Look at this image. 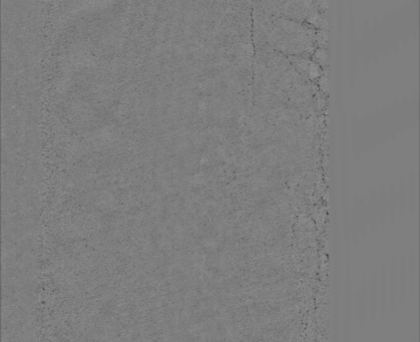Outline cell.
I'll use <instances>...</instances> for the list:
<instances>
[{"mask_svg": "<svg viewBox=\"0 0 420 342\" xmlns=\"http://www.w3.org/2000/svg\"><path fill=\"white\" fill-rule=\"evenodd\" d=\"M314 8V0H287L282 5L281 17L303 22Z\"/></svg>", "mask_w": 420, "mask_h": 342, "instance_id": "obj_1", "label": "cell"}, {"mask_svg": "<svg viewBox=\"0 0 420 342\" xmlns=\"http://www.w3.org/2000/svg\"><path fill=\"white\" fill-rule=\"evenodd\" d=\"M289 61L291 66H293V69L299 75L310 82L317 81L323 73V69L320 66L306 56L289 55Z\"/></svg>", "mask_w": 420, "mask_h": 342, "instance_id": "obj_2", "label": "cell"}, {"mask_svg": "<svg viewBox=\"0 0 420 342\" xmlns=\"http://www.w3.org/2000/svg\"><path fill=\"white\" fill-rule=\"evenodd\" d=\"M355 305L359 325L360 327H364L368 313V284L366 278H363L360 284Z\"/></svg>", "mask_w": 420, "mask_h": 342, "instance_id": "obj_3", "label": "cell"}, {"mask_svg": "<svg viewBox=\"0 0 420 342\" xmlns=\"http://www.w3.org/2000/svg\"><path fill=\"white\" fill-rule=\"evenodd\" d=\"M378 281L376 272L372 273L368 288V309L372 322H375L378 313Z\"/></svg>", "mask_w": 420, "mask_h": 342, "instance_id": "obj_4", "label": "cell"}, {"mask_svg": "<svg viewBox=\"0 0 420 342\" xmlns=\"http://www.w3.org/2000/svg\"><path fill=\"white\" fill-rule=\"evenodd\" d=\"M306 23L312 25L316 29H328L329 28V19L328 13L319 11L316 7L309 13L306 18Z\"/></svg>", "mask_w": 420, "mask_h": 342, "instance_id": "obj_5", "label": "cell"}, {"mask_svg": "<svg viewBox=\"0 0 420 342\" xmlns=\"http://www.w3.org/2000/svg\"><path fill=\"white\" fill-rule=\"evenodd\" d=\"M379 299H380V312L381 315L384 316L386 313V307H387V280H386V269L385 266H383L381 271V279L379 281Z\"/></svg>", "mask_w": 420, "mask_h": 342, "instance_id": "obj_6", "label": "cell"}, {"mask_svg": "<svg viewBox=\"0 0 420 342\" xmlns=\"http://www.w3.org/2000/svg\"><path fill=\"white\" fill-rule=\"evenodd\" d=\"M407 282V263L405 255H401L399 262V292H400V301L404 302L405 297V286Z\"/></svg>", "mask_w": 420, "mask_h": 342, "instance_id": "obj_7", "label": "cell"}, {"mask_svg": "<svg viewBox=\"0 0 420 342\" xmlns=\"http://www.w3.org/2000/svg\"><path fill=\"white\" fill-rule=\"evenodd\" d=\"M416 263H415V249L413 248L410 251V257L407 265V278L409 279L410 289L414 294L416 290Z\"/></svg>", "mask_w": 420, "mask_h": 342, "instance_id": "obj_8", "label": "cell"}, {"mask_svg": "<svg viewBox=\"0 0 420 342\" xmlns=\"http://www.w3.org/2000/svg\"><path fill=\"white\" fill-rule=\"evenodd\" d=\"M312 56V61L316 63L318 66H320L323 70L328 69L329 66V55L327 48L318 47L314 50Z\"/></svg>", "mask_w": 420, "mask_h": 342, "instance_id": "obj_9", "label": "cell"}, {"mask_svg": "<svg viewBox=\"0 0 420 342\" xmlns=\"http://www.w3.org/2000/svg\"><path fill=\"white\" fill-rule=\"evenodd\" d=\"M396 288H397V272H396V264L393 260L391 263V270H390V304L391 309L395 308V296H396Z\"/></svg>", "mask_w": 420, "mask_h": 342, "instance_id": "obj_10", "label": "cell"}, {"mask_svg": "<svg viewBox=\"0 0 420 342\" xmlns=\"http://www.w3.org/2000/svg\"><path fill=\"white\" fill-rule=\"evenodd\" d=\"M407 197H408V200H409L410 211L413 212L414 209H415V204H416V184H415L414 176L410 177V179H409Z\"/></svg>", "mask_w": 420, "mask_h": 342, "instance_id": "obj_11", "label": "cell"}, {"mask_svg": "<svg viewBox=\"0 0 420 342\" xmlns=\"http://www.w3.org/2000/svg\"><path fill=\"white\" fill-rule=\"evenodd\" d=\"M398 204H399V211L401 216L404 215V211H405V205H406V200H407V191H406V187L405 184L403 183V180L400 181L399 183V188H398Z\"/></svg>", "mask_w": 420, "mask_h": 342, "instance_id": "obj_12", "label": "cell"}, {"mask_svg": "<svg viewBox=\"0 0 420 342\" xmlns=\"http://www.w3.org/2000/svg\"><path fill=\"white\" fill-rule=\"evenodd\" d=\"M315 42L318 47L327 48L329 44V32L328 29H316Z\"/></svg>", "mask_w": 420, "mask_h": 342, "instance_id": "obj_13", "label": "cell"}, {"mask_svg": "<svg viewBox=\"0 0 420 342\" xmlns=\"http://www.w3.org/2000/svg\"><path fill=\"white\" fill-rule=\"evenodd\" d=\"M388 199L386 200L387 201V204H388V206H389V211H390V219H391V221H393L394 220V216H395V211H396V201H397V195H396V191H395V189H394V185L392 184L391 186H390V191H389V194H388Z\"/></svg>", "mask_w": 420, "mask_h": 342, "instance_id": "obj_14", "label": "cell"}, {"mask_svg": "<svg viewBox=\"0 0 420 342\" xmlns=\"http://www.w3.org/2000/svg\"><path fill=\"white\" fill-rule=\"evenodd\" d=\"M318 81H319L318 82V86H319L320 90L323 93L327 94L328 91H329V75H328V70L327 69H324L323 70V73H322L321 77L318 79Z\"/></svg>", "mask_w": 420, "mask_h": 342, "instance_id": "obj_15", "label": "cell"}, {"mask_svg": "<svg viewBox=\"0 0 420 342\" xmlns=\"http://www.w3.org/2000/svg\"><path fill=\"white\" fill-rule=\"evenodd\" d=\"M314 4L315 7L324 13H328L329 8H330V2L329 0H314Z\"/></svg>", "mask_w": 420, "mask_h": 342, "instance_id": "obj_16", "label": "cell"}]
</instances>
